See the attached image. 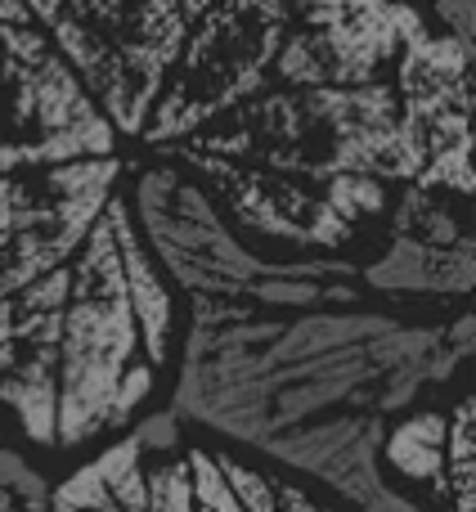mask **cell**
<instances>
[{"label":"cell","mask_w":476,"mask_h":512,"mask_svg":"<svg viewBox=\"0 0 476 512\" xmlns=\"http://www.w3.org/2000/svg\"><path fill=\"white\" fill-rule=\"evenodd\" d=\"M472 360V315L414 328L378 310H301L265 319L194 297L171 414L261 445L333 409L400 414Z\"/></svg>","instance_id":"6da1fadb"},{"label":"cell","mask_w":476,"mask_h":512,"mask_svg":"<svg viewBox=\"0 0 476 512\" xmlns=\"http://www.w3.org/2000/svg\"><path fill=\"white\" fill-rule=\"evenodd\" d=\"M122 212V198H108L81 248L68 256L59 360H54V445L59 450L126 427L158 382V369L144 360L140 319H135L122 248H117Z\"/></svg>","instance_id":"7a4b0ae2"},{"label":"cell","mask_w":476,"mask_h":512,"mask_svg":"<svg viewBox=\"0 0 476 512\" xmlns=\"http://www.w3.org/2000/svg\"><path fill=\"white\" fill-rule=\"evenodd\" d=\"M234 113V131L194 140L189 149L252 158L261 167L310 180V185H324L333 176L400 180V185L414 180L396 90L382 81L297 86L288 95H265Z\"/></svg>","instance_id":"3957f363"},{"label":"cell","mask_w":476,"mask_h":512,"mask_svg":"<svg viewBox=\"0 0 476 512\" xmlns=\"http://www.w3.org/2000/svg\"><path fill=\"white\" fill-rule=\"evenodd\" d=\"M50 27L59 59L122 135H144L153 104L189 41L180 0H23Z\"/></svg>","instance_id":"277c9868"},{"label":"cell","mask_w":476,"mask_h":512,"mask_svg":"<svg viewBox=\"0 0 476 512\" xmlns=\"http://www.w3.org/2000/svg\"><path fill=\"white\" fill-rule=\"evenodd\" d=\"M288 0H212L194 41H185L171 72L167 95H158L144 140L180 144L207 122L243 108L265 86L283 36H288Z\"/></svg>","instance_id":"5b68a950"},{"label":"cell","mask_w":476,"mask_h":512,"mask_svg":"<svg viewBox=\"0 0 476 512\" xmlns=\"http://www.w3.org/2000/svg\"><path fill=\"white\" fill-rule=\"evenodd\" d=\"M117 176V158L0 171V297L32 288L81 248Z\"/></svg>","instance_id":"8992f818"},{"label":"cell","mask_w":476,"mask_h":512,"mask_svg":"<svg viewBox=\"0 0 476 512\" xmlns=\"http://www.w3.org/2000/svg\"><path fill=\"white\" fill-rule=\"evenodd\" d=\"M135 212L149 239V256H158L153 265H162L189 297L252 301L256 288L283 270V261L247 252L212 207V198L171 167L144 171L135 185Z\"/></svg>","instance_id":"52a82bcc"},{"label":"cell","mask_w":476,"mask_h":512,"mask_svg":"<svg viewBox=\"0 0 476 512\" xmlns=\"http://www.w3.org/2000/svg\"><path fill=\"white\" fill-rule=\"evenodd\" d=\"M400 131H405L414 189L472 194V50L450 32L418 27L400 45Z\"/></svg>","instance_id":"ba28073f"},{"label":"cell","mask_w":476,"mask_h":512,"mask_svg":"<svg viewBox=\"0 0 476 512\" xmlns=\"http://www.w3.org/2000/svg\"><path fill=\"white\" fill-rule=\"evenodd\" d=\"M288 9H297V27L274 54L288 86H364L423 27L400 0H288Z\"/></svg>","instance_id":"9c48e42d"},{"label":"cell","mask_w":476,"mask_h":512,"mask_svg":"<svg viewBox=\"0 0 476 512\" xmlns=\"http://www.w3.org/2000/svg\"><path fill=\"white\" fill-rule=\"evenodd\" d=\"M382 418L378 414H324L310 423L279 432L261 441L256 450L274 463H288L297 472H310L324 486H333L342 499H351L360 512H423L409 495H400L378 468L382 450Z\"/></svg>","instance_id":"30bf717a"},{"label":"cell","mask_w":476,"mask_h":512,"mask_svg":"<svg viewBox=\"0 0 476 512\" xmlns=\"http://www.w3.org/2000/svg\"><path fill=\"white\" fill-rule=\"evenodd\" d=\"M364 283L373 292H391V297H409V292H436V297H463L476 283L472 261V234L454 243L418 239V234L396 230L387 252L364 270Z\"/></svg>","instance_id":"8fae6325"},{"label":"cell","mask_w":476,"mask_h":512,"mask_svg":"<svg viewBox=\"0 0 476 512\" xmlns=\"http://www.w3.org/2000/svg\"><path fill=\"white\" fill-rule=\"evenodd\" d=\"M117 248H122V270H126V288H131L135 319H140L144 360H149L153 369H162L167 351H171V288L158 274V265H153L144 239L135 234L131 207H126L122 221H117Z\"/></svg>","instance_id":"7c38bea8"},{"label":"cell","mask_w":476,"mask_h":512,"mask_svg":"<svg viewBox=\"0 0 476 512\" xmlns=\"http://www.w3.org/2000/svg\"><path fill=\"white\" fill-rule=\"evenodd\" d=\"M445 427L450 418L441 409H409L387 436V463L409 481H427L436 495H445Z\"/></svg>","instance_id":"4fadbf2b"},{"label":"cell","mask_w":476,"mask_h":512,"mask_svg":"<svg viewBox=\"0 0 476 512\" xmlns=\"http://www.w3.org/2000/svg\"><path fill=\"white\" fill-rule=\"evenodd\" d=\"M445 504L454 512H476V409L463 396L445 427Z\"/></svg>","instance_id":"5bb4252c"},{"label":"cell","mask_w":476,"mask_h":512,"mask_svg":"<svg viewBox=\"0 0 476 512\" xmlns=\"http://www.w3.org/2000/svg\"><path fill=\"white\" fill-rule=\"evenodd\" d=\"M0 490H9V495H18V499H50V486H45L41 472H36L23 454L5 450V445H0Z\"/></svg>","instance_id":"9a60e30c"},{"label":"cell","mask_w":476,"mask_h":512,"mask_svg":"<svg viewBox=\"0 0 476 512\" xmlns=\"http://www.w3.org/2000/svg\"><path fill=\"white\" fill-rule=\"evenodd\" d=\"M436 5V14L445 18V27H450V36L454 41H463L472 50V41H476V0H432Z\"/></svg>","instance_id":"2e32d148"},{"label":"cell","mask_w":476,"mask_h":512,"mask_svg":"<svg viewBox=\"0 0 476 512\" xmlns=\"http://www.w3.org/2000/svg\"><path fill=\"white\" fill-rule=\"evenodd\" d=\"M135 436H140L144 454H149V450L167 454V450H176V436H180V418L171 414V409H167V414H153V418H144V423H140V432H135Z\"/></svg>","instance_id":"e0dca14e"},{"label":"cell","mask_w":476,"mask_h":512,"mask_svg":"<svg viewBox=\"0 0 476 512\" xmlns=\"http://www.w3.org/2000/svg\"><path fill=\"white\" fill-rule=\"evenodd\" d=\"M18 167H50L36 149L27 144H14V140H0V171H18Z\"/></svg>","instance_id":"ac0fdd59"},{"label":"cell","mask_w":476,"mask_h":512,"mask_svg":"<svg viewBox=\"0 0 476 512\" xmlns=\"http://www.w3.org/2000/svg\"><path fill=\"white\" fill-rule=\"evenodd\" d=\"M180 5H185L189 23H198V18H203V14H207V9H212V0H180Z\"/></svg>","instance_id":"d6986e66"}]
</instances>
